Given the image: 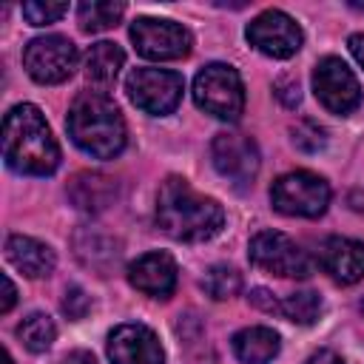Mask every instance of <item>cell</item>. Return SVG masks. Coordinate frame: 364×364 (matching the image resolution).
<instances>
[{"label": "cell", "mask_w": 364, "mask_h": 364, "mask_svg": "<svg viewBox=\"0 0 364 364\" xmlns=\"http://www.w3.org/2000/svg\"><path fill=\"white\" fill-rule=\"evenodd\" d=\"M321 310H324L321 296H318V293H313V290H299V293H290V296H287V299L279 304V313H282L287 321L301 324V327L316 324V321H318V316H321Z\"/></svg>", "instance_id": "22"}, {"label": "cell", "mask_w": 364, "mask_h": 364, "mask_svg": "<svg viewBox=\"0 0 364 364\" xmlns=\"http://www.w3.org/2000/svg\"><path fill=\"white\" fill-rule=\"evenodd\" d=\"M122 63H125V51L117 43H108V40L94 43L85 51V77H88V82L108 88V85H114Z\"/></svg>", "instance_id": "20"}, {"label": "cell", "mask_w": 364, "mask_h": 364, "mask_svg": "<svg viewBox=\"0 0 364 364\" xmlns=\"http://www.w3.org/2000/svg\"><path fill=\"white\" fill-rule=\"evenodd\" d=\"M91 310V299L85 296V290L82 287H68L65 290V299H63V313L68 316V318H85V313Z\"/></svg>", "instance_id": "27"}, {"label": "cell", "mask_w": 364, "mask_h": 364, "mask_svg": "<svg viewBox=\"0 0 364 364\" xmlns=\"http://www.w3.org/2000/svg\"><path fill=\"white\" fill-rule=\"evenodd\" d=\"M156 225L176 242H205L225 225L216 199L196 193L182 176H168L156 196Z\"/></svg>", "instance_id": "1"}, {"label": "cell", "mask_w": 364, "mask_h": 364, "mask_svg": "<svg viewBox=\"0 0 364 364\" xmlns=\"http://www.w3.org/2000/svg\"><path fill=\"white\" fill-rule=\"evenodd\" d=\"M245 34H247V43H250L253 48H259L262 54L276 57V60L293 57V54L301 48V40H304L299 23H296L290 14L279 11V9L262 11V14L247 26Z\"/></svg>", "instance_id": "12"}, {"label": "cell", "mask_w": 364, "mask_h": 364, "mask_svg": "<svg viewBox=\"0 0 364 364\" xmlns=\"http://www.w3.org/2000/svg\"><path fill=\"white\" fill-rule=\"evenodd\" d=\"M68 199L85 213L105 210L117 199V182L105 173H77L68 185Z\"/></svg>", "instance_id": "17"}, {"label": "cell", "mask_w": 364, "mask_h": 364, "mask_svg": "<svg viewBox=\"0 0 364 364\" xmlns=\"http://www.w3.org/2000/svg\"><path fill=\"white\" fill-rule=\"evenodd\" d=\"M68 136L97 159H114L125 148V119L102 91H82L68 108Z\"/></svg>", "instance_id": "3"}, {"label": "cell", "mask_w": 364, "mask_h": 364, "mask_svg": "<svg viewBox=\"0 0 364 364\" xmlns=\"http://www.w3.org/2000/svg\"><path fill=\"white\" fill-rule=\"evenodd\" d=\"M6 259L28 279H43L54 270V250L31 236H9Z\"/></svg>", "instance_id": "16"}, {"label": "cell", "mask_w": 364, "mask_h": 364, "mask_svg": "<svg viewBox=\"0 0 364 364\" xmlns=\"http://www.w3.org/2000/svg\"><path fill=\"white\" fill-rule=\"evenodd\" d=\"M276 88H279L276 94L284 100V105H299V100H301V94H299V80H282Z\"/></svg>", "instance_id": "29"}, {"label": "cell", "mask_w": 364, "mask_h": 364, "mask_svg": "<svg viewBox=\"0 0 364 364\" xmlns=\"http://www.w3.org/2000/svg\"><path fill=\"white\" fill-rule=\"evenodd\" d=\"M230 344L242 364H267L279 355L282 347L279 333L270 327H245L230 338Z\"/></svg>", "instance_id": "18"}, {"label": "cell", "mask_w": 364, "mask_h": 364, "mask_svg": "<svg viewBox=\"0 0 364 364\" xmlns=\"http://www.w3.org/2000/svg\"><path fill=\"white\" fill-rule=\"evenodd\" d=\"M347 46H350L353 57L358 60V65H364V34H353V37L347 40Z\"/></svg>", "instance_id": "33"}, {"label": "cell", "mask_w": 364, "mask_h": 364, "mask_svg": "<svg viewBox=\"0 0 364 364\" xmlns=\"http://www.w3.org/2000/svg\"><path fill=\"white\" fill-rule=\"evenodd\" d=\"M23 65L31 80L43 85L65 82L77 68V46L63 34H46L26 46Z\"/></svg>", "instance_id": "8"}, {"label": "cell", "mask_w": 364, "mask_h": 364, "mask_svg": "<svg viewBox=\"0 0 364 364\" xmlns=\"http://www.w3.org/2000/svg\"><path fill=\"white\" fill-rule=\"evenodd\" d=\"M307 364H344V361H341V355H336L330 350H318V353H313L307 358Z\"/></svg>", "instance_id": "31"}, {"label": "cell", "mask_w": 364, "mask_h": 364, "mask_svg": "<svg viewBox=\"0 0 364 364\" xmlns=\"http://www.w3.org/2000/svg\"><path fill=\"white\" fill-rule=\"evenodd\" d=\"M270 202L284 216L316 219L330 205V185L313 171H293L273 182Z\"/></svg>", "instance_id": "5"}, {"label": "cell", "mask_w": 364, "mask_h": 364, "mask_svg": "<svg viewBox=\"0 0 364 364\" xmlns=\"http://www.w3.org/2000/svg\"><path fill=\"white\" fill-rule=\"evenodd\" d=\"M119 17H122V3H100V0H91V3H80V9H77L80 28L88 31V34L114 28L119 23Z\"/></svg>", "instance_id": "23"}, {"label": "cell", "mask_w": 364, "mask_h": 364, "mask_svg": "<svg viewBox=\"0 0 364 364\" xmlns=\"http://www.w3.org/2000/svg\"><path fill=\"white\" fill-rule=\"evenodd\" d=\"M3 364H11V355H9V350L3 347Z\"/></svg>", "instance_id": "34"}, {"label": "cell", "mask_w": 364, "mask_h": 364, "mask_svg": "<svg viewBox=\"0 0 364 364\" xmlns=\"http://www.w3.org/2000/svg\"><path fill=\"white\" fill-rule=\"evenodd\" d=\"M290 134H293V145L301 148L304 154H316V151H321L324 142H327V131H324L321 125H316L313 119L296 122V125L290 128Z\"/></svg>", "instance_id": "25"}, {"label": "cell", "mask_w": 364, "mask_h": 364, "mask_svg": "<svg viewBox=\"0 0 364 364\" xmlns=\"http://www.w3.org/2000/svg\"><path fill=\"white\" fill-rule=\"evenodd\" d=\"M239 287H242V276H239V270L230 267V264H213V267H208L205 276H202V290H205L210 299H216V301H225V299L236 296Z\"/></svg>", "instance_id": "24"}, {"label": "cell", "mask_w": 364, "mask_h": 364, "mask_svg": "<svg viewBox=\"0 0 364 364\" xmlns=\"http://www.w3.org/2000/svg\"><path fill=\"white\" fill-rule=\"evenodd\" d=\"M131 40L148 60H182L193 43L185 26L156 17H136L131 23Z\"/></svg>", "instance_id": "10"}, {"label": "cell", "mask_w": 364, "mask_h": 364, "mask_svg": "<svg viewBox=\"0 0 364 364\" xmlns=\"http://www.w3.org/2000/svg\"><path fill=\"white\" fill-rule=\"evenodd\" d=\"M63 364H97V358H94V353H88V350H74V353L65 355Z\"/></svg>", "instance_id": "32"}, {"label": "cell", "mask_w": 364, "mask_h": 364, "mask_svg": "<svg viewBox=\"0 0 364 364\" xmlns=\"http://www.w3.org/2000/svg\"><path fill=\"white\" fill-rule=\"evenodd\" d=\"M213 168L239 191L250 188L259 173V148L247 134L222 131L210 142Z\"/></svg>", "instance_id": "9"}, {"label": "cell", "mask_w": 364, "mask_h": 364, "mask_svg": "<svg viewBox=\"0 0 364 364\" xmlns=\"http://www.w3.org/2000/svg\"><path fill=\"white\" fill-rule=\"evenodd\" d=\"M361 310H364V301H361Z\"/></svg>", "instance_id": "35"}, {"label": "cell", "mask_w": 364, "mask_h": 364, "mask_svg": "<svg viewBox=\"0 0 364 364\" xmlns=\"http://www.w3.org/2000/svg\"><path fill=\"white\" fill-rule=\"evenodd\" d=\"M14 301H17V290H14L11 279L3 276V301H0V313H9V310L14 307Z\"/></svg>", "instance_id": "30"}, {"label": "cell", "mask_w": 364, "mask_h": 364, "mask_svg": "<svg viewBox=\"0 0 364 364\" xmlns=\"http://www.w3.org/2000/svg\"><path fill=\"white\" fill-rule=\"evenodd\" d=\"M128 282L145 296L168 299L176 287V262L162 250L142 253L136 262L128 264Z\"/></svg>", "instance_id": "15"}, {"label": "cell", "mask_w": 364, "mask_h": 364, "mask_svg": "<svg viewBox=\"0 0 364 364\" xmlns=\"http://www.w3.org/2000/svg\"><path fill=\"white\" fill-rule=\"evenodd\" d=\"M247 301L253 304V307H259V310H264V313H279V299H273V293L270 290H264V287H256V290H250V296H247Z\"/></svg>", "instance_id": "28"}, {"label": "cell", "mask_w": 364, "mask_h": 364, "mask_svg": "<svg viewBox=\"0 0 364 364\" xmlns=\"http://www.w3.org/2000/svg\"><path fill=\"white\" fill-rule=\"evenodd\" d=\"M182 77L168 68H134L125 80V91L131 102L154 117L171 114L182 100Z\"/></svg>", "instance_id": "7"}, {"label": "cell", "mask_w": 364, "mask_h": 364, "mask_svg": "<svg viewBox=\"0 0 364 364\" xmlns=\"http://www.w3.org/2000/svg\"><path fill=\"white\" fill-rule=\"evenodd\" d=\"M3 156L9 168L28 176H48L60 165V148L37 105H14L3 119Z\"/></svg>", "instance_id": "2"}, {"label": "cell", "mask_w": 364, "mask_h": 364, "mask_svg": "<svg viewBox=\"0 0 364 364\" xmlns=\"http://www.w3.org/2000/svg\"><path fill=\"white\" fill-rule=\"evenodd\" d=\"M68 11L65 3H40V0H28L23 3V17L31 23V26H48V23H57L63 14Z\"/></svg>", "instance_id": "26"}, {"label": "cell", "mask_w": 364, "mask_h": 364, "mask_svg": "<svg viewBox=\"0 0 364 364\" xmlns=\"http://www.w3.org/2000/svg\"><path fill=\"white\" fill-rule=\"evenodd\" d=\"M321 270L338 284H355L364 279V242L347 236H330L318 247Z\"/></svg>", "instance_id": "14"}, {"label": "cell", "mask_w": 364, "mask_h": 364, "mask_svg": "<svg viewBox=\"0 0 364 364\" xmlns=\"http://www.w3.org/2000/svg\"><path fill=\"white\" fill-rule=\"evenodd\" d=\"M313 91L318 102L333 114H350L361 102V85L355 74L338 57H324L313 68Z\"/></svg>", "instance_id": "11"}, {"label": "cell", "mask_w": 364, "mask_h": 364, "mask_svg": "<svg viewBox=\"0 0 364 364\" xmlns=\"http://www.w3.org/2000/svg\"><path fill=\"white\" fill-rule=\"evenodd\" d=\"M111 364H165V350L156 333L145 324H119L108 336Z\"/></svg>", "instance_id": "13"}, {"label": "cell", "mask_w": 364, "mask_h": 364, "mask_svg": "<svg viewBox=\"0 0 364 364\" xmlns=\"http://www.w3.org/2000/svg\"><path fill=\"white\" fill-rule=\"evenodd\" d=\"M74 253H77V259H80L85 267H91V270H97V273H105V270L117 262V256H119L117 242H114L111 236H102V233L94 230V228H82V230L74 236Z\"/></svg>", "instance_id": "19"}, {"label": "cell", "mask_w": 364, "mask_h": 364, "mask_svg": "<svg viewBox=\"0 0 364 364\" xmlns=\"http://www.w3.org/2000/svg\"><path fill=\"white\" fill-rule=\"evenodd\" d=\"M17 338L23 341L26 350H31V353H46V350L54 344V338H57V327H54V321H51L46 313H31V316H26V318L20 321Z\"/></svg>", "instance_id": "21"}, {"label": "cell", "mask_w": 364, "mask_h": 364, "mask_svg": "<svg viewBox=\"0 0 364 364\" xmlns=\"http://www.w3.org/2000/svg\"><path fill=\"white\" fill-rule=\"evenodd\" d=\"M247 253L259 270L282 276V279H307L313 273L310 256L290 236H284L279 230H259L250 239Z\"/></svg>", "instance_id": "6"}, {"label": "cell", "mask_w": 364, "mask_h": 364, "mask_svg": "<svg viewBox=\"0 0 364 364\" xmlns=\"http://www.w3.org/2000/svg\"><path fill=\"white\" fill-rule=\"evenodd\" d=\"M193 100L205 114L236 122L245 111V85L239 71L225 63L205 65L193 80Z\"/></svg>", "instance_id": "4"}]
</instances>
